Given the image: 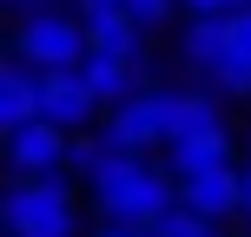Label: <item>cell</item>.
<instances>
[{
    "label": "cell",
    "instance_id": "cell-18",
    "mask_svg": "<svg viewBox=\"0 0 251 237\" xmlns=\"http://www.w3.org/2000/svg\"><path fill=\"white\" fill-rule=\"evenodd\" d=\"M100 237H152V231H146V224H113V217H106Z\"/></svg>",
    "mask_w": 251,
    "mask_h": 237
},
{
    "label": "cell",
    "instance_id": "cell-6",
    "mask_svg": "<svg viewBox=\"0 0 251 237\" xmlns=\"http://www.w3.org/2000/svg\"><path fill=\"white\" fill-rule=\"evenodd\" d=\"M40 112L60 125V132H86L93 112H100V92L86 86L79 66H53V73H40Z\"/></svg>",
    "mask_w": 251,
    "mask_h": 237
},
{
    "label": "cell",
    "instance_id": "cell-20",
    "mask_svg": "<svg viewBox=\"0 0 251 237\" xmlns=\"http://www.w3.org/2000/svg\"><path fill=\"white\" fill-rule=\"evenodd\" d=\"M13 7H20V13H40V7H53V0H13Z\"/></svg>",
    "mask_w": 251,
    "mask_h": 237
},
{
    "label": "cell",
    "instance_id": "cell-15",
    "mask_svg": "<svg viewBox=\"0 0 251 237\" xmlns=\"http://www.w3.org/2000/svg\"><path fill=\"white\" fill-rule=\"evenodd\" d=\"M100 158H106V145L100 138H86V132H73V145H66V172H100Z\"/></svg>",
    "mask_w": 251,
    "mask_h": 237
},
{
    "label": "cell",
    "instance_id": "cell-11",
    "mask_svg": "<svg viewBox=\"0 0 251 237\" xmlns=\"http://www.w3.org/2000/svg\"><path fill=\"white\" fill-rule=\"evenodd\" d=\"M212 165H231V138H225V125H218V132H199V138H178V145H172V178L212 172Z\"/></svg>",
    "mask_w": 251,
    "mask_h": 237
},
{
    "label": "cell",
    "instance_id": "cell-8",
    "mask_svg": "<svg viewBox=\"0 0 251 237\" xmlns=\"http://www.w3.org/2000/svg\"><path fill=\"white\" fill-rule=\"evenodd\" d=\"M33 119H47L40 112V66L13 60V66H0V125L20 132V125H33Z\"/></svg>",
    "mask_w": 251,
    "mask_h": 237
},
{
    "label": "cell",
    "instance_id": "cell-16",
    "mask_svg": "<svg viewBox=\"0 0 251 237\" xmlns=\"http://www.w3.org/2000/svg\"><path fill=\"white\" fill-rule=\"evenodd\" d=\"M126 13H132L139 26H159L165 13H172V0H126Z\"/></svg>",
    "mask_w": 251,
    "mask_h": 237
},
{
    "label": "cell",
    "instance_id": "cell-13",
    "mask_svg": "<svg viewBox=\"0 0 251 237\" xmlns=\"http://www.w3.org/2000/svg\"><path fill=\"white\" fill-rule=\"evenodd\" d=\"M185 60L199 66V73H212V66L225 60V20H192L185 26Z\"/></svg>",
    "mask_w": 251,
    "mask_h": 237
},
{
    "label": "cell",
    "instance_id": "cell-21",
    "mask_svg": "<svg viewBox=\"0 0 251 237\" xmlns=\"http://www.w3.org/2000/svg\"><path fill=\"white\" fill-rule=\"evenodd\" d=\"M245 217H251V165H245Z\"/></svg>",
    "mask_w": 251,
    "mask_h": 237
},
{
    "label": "cell",
    "instance_id": "cell-7",
    "mask_svg": "<svg viewBox=\"0 0 251 237\" xmlns=\"http://www.w3.org/2000/svg\"><path fill=\"white\" fill-rule=\"evenodd\" d=\"M178 204H185V211H199L205 224H218V217L245 211V172H238V165H212V172L178 178Z\"/></svg>",
    "mask_w": 251,
    "mask_h": 237
},
{
    "label": "cell",
    "instance_id": "cell-17",
    "mask_svg": "<svg viewBox=\"0 0 251 237\" xmlns=\"http://www.w3.org/2000/svg\"><path fill=\"white\" fill-rule=\"evenodd\" d=\"M192 13H199V20H225V13H245L251 0H185Z\"/></svg>",
    "mask_w": 251,
    "mask_h": 237
},
{
    "label": "cell",
    "instance_id": "cell-14",
    "mask_svg": "<svg viewBox=\"0 0 251 237\" xmlns=\"http://www.w3.org/2000/svg\"><path fill=\"white\" fill-rule=\"evenodd\" d=\"M152 237H218V231L205 224L199 211H185V204H178V211H165L159 224H152Z\"/></svg>",
    "mask_w": 251,
    "mask_h": 237
},
{
    "label": "cell",
    "instance_id": "cell-12",
    "mask_svg": "<svg viewBox=\"0 0 251 237\" xmlns=\"http://www.w3.org/2000/svg\"><path fill=\"white\" fill-rule=\"evenodd\" d=\"M199 132H218V112L205 92H172V138L165 145H178V138H199Z\"/></svg>",
    "mask_w": 251,
    "mask_h": 237
},
{
    "label": "cell",
    "instance_id": "cell-1",
    "mask_svg": "<svg viewBox=\"0 0 251 237\" xmlns=\"http://www.w3.org/2000/svg\"><path fill=\"white\" fill-rule=\"evenodd\" d=\"M93 204H100L113 224H146V231H152L165 211H178V178L152 172L139 151L106 145L100 172H93Z\"/></svg>",
    "mask_w": 251,
    "mask_h": 237
},
{
    "label": "cell",
    "instance_id": "cell-9",
    "mask_svg": "<svg viewBox=\"0 0 251 237\" xmlns=\"http://www.w3.org/2000/svg\"><path fill=\"white\" fill-rule=\"evenodd\" d=\"M86 86L100 92V106H126L132 92H146V79H139V60H113V53H86Z\"/></svg>",
    "mask_w": 251,
    "mask_h": 237
},
{
    "label": "cell",
    "instance_id": "cell-5",
    "mask_svg": "<svg viewBox=\"0 0 251 237\" xmlns=\"http://www.w3.org/2000/svg\"><path fill=\"white\" fill-rule=\"evenodd\" d=\"M66 145H73V132H60L53 119H33L7 132V165L20 178H66Z\"/></svg>",
    "mask_w": 251,
    "mask_h": 237
},
{
    "label": "cell",
    "instance_id": "cell-10",
    "mask_svg": "<svg viewBox=\"0 0 251 237\" xmlns=\"http://www.w3.org/2000/svg\"><path fill=\"white\" fill-rule=\"evenodd\" d=\"M86 46L93 53H113V60H139V20L132 13H93L86 20Z\"/></svg>",
    "mask_w": 251,
    "mask_h": 237
},
{
    "label": "cell",
    "instance_id": "cell-4",
    "mask_svg": "<svg viewBox=\"0 0 251 237\" xmlns=\"http://www.w3.org/2000/svg\"><path fill=\"white\" fill-rule=\"evenodd\" d=\"M159 138H172V92H132L126 106H113V119H106V145L119 151H146L159 145Z\"/></svg>",
    "mask_w": 251,
    "mask_h": 237
},
{
    "label": "cell",
    "instance_id": "cell-2",
    "mask_svg": "<svg viewBox=\"0 0 251 237\" xmlns=\"http://www.w3.org/2000/svg\"><path fill=\"white\" fill-rule=\"evenodd\" d=\"M0 224L7 237H79V211L60 178H20L0 198Z\"/></svg>",
    "mask_w": 251,
    "mask_h": 237
},
{
    "label": "cell",
    "instance_id": "cell-19",
    "mask_svg": "<svg viewBox=\"0 0 251 237\" xmlns=\"http://www.w3.org/2000/svg\"><path fill=\"white\" fill-rule=\"evenodd\" d=\"M126 0H79V20H93V13H119Z\"/></svg>",
    "mask_w": 251,
    "mask_h": 237
},
{
    "label": "cell",
    "instance_id": "cell-3",
    "mask_svg": "<svg viewBox=\"0 0 251 237\" xmlns=\"http://www.w3.org/2000/svg\"><path fill=\"white\" fill-rule=\"evenodd\" d=\"M86 53H93V46H86V20L53 13V7L26 13L20 33H13V60L40 66V73H53V66H86Z\"/></svg>",
    "mask_w": 251,
    "mask_h": 237
}]
</instances>
